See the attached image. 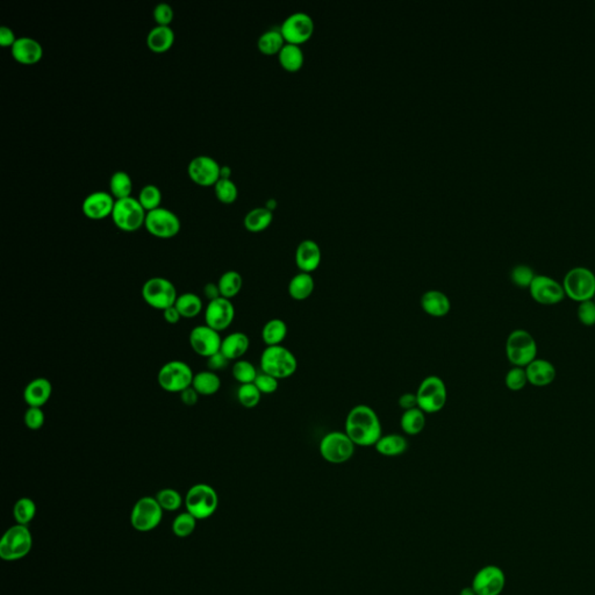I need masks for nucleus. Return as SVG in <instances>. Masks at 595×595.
Wrapping results in <instances>:
<instances>
[{"label": "nucleus", "instance_id": "aec40b11", "mask_svg": "<svg viewBox=\"0 0 595 595\" xmlns=\"http://www.w3.org/2000/svg\"><path fill=\"white\" fill-rule=\"evenodd\" d=\"M504 586V572L497 566H486L475 574L472 588L475 595H499Z\"/></svg>", "mask_w": 595, "mask_h": 595}, {"label": "nucleus", "instance_id": "1a4fd4ad", "mask_svg": "<svg viewBox=\"0 0 595 595\" xmlns=\"http://www.w3.org/2000/svg\"><path fill=\"white\" fill-rule=\"evenodd\" d=\"M32 546V534L27 525H13L1 539L0 558L6 562H17L25 558L31 553Z\"/></svg>", "mask_w": 595, "mask_h": 595}, {"label": "nucleus", "instance_id": "c85d7f7f", "mask_svg": "<svg viewBox=\"0 0 595 595\" xmlns=\"http://www.w3.org/2000/svg\"><path fill=\"white\" fill-rule=\"evenodd\" d=\"M315 289V280L312 273L299 272L289 280L287 292L296 301H303L313 294Z\"/></svg>", "mask_w": 595, "mask_h": 595}, {"label": "nucleus", "instance_id": "bb28decb", "mask_svg": "<svg viewBox=\"0 0 595 595\" xmlns=\"http://www.w3.org/2000/svg\"><path fill=\"white\" fill-rule=\"evenodd\" d=\"M175 39V32L170 26H155L149 31L145 42L152 53L162 54L173 48Z\"/></svg>", "mask_w": 595, "mask_h": 595}, {"label": "nucleus", "instance_id": "20e7f679", "mask_svg": "<svg viewBox=\"0 0 595 595\" xmlns=\"http://www.w3.org/2000/svg\"><path fill=\"white\" fill-rule=\"evenodd\" d=\"M193 378V370L187 362L173 360L161 367L157 374V383L163 391L180 395L192 386Z\"/></svg>", "mask_w": 595, "mask_h": 595}, {"label": "nucleus", "instance_id": "09e8293b", "mask_svg": "<svg viewBox=\"0 0 595 595\" xmlns=\"http://www.w3.org/2000/svg\"><path fill=\"white\" fill-rule=\"evenodd\" d=\"M46 415L40 407H29L24 415V423L31 430H40L45 426Z\"/></svg>", "mask_w": 595, "mask_h": 595}, {"label": "nucleus", "instance_id": "39448f33", "mask_svg": "<svg viewBox=\"0 0 595 595\" xmlns=\"http://www.w3.org/2000/svg\"><path fill=\"white\" fill-rule=\"evenodd\" d=\"M142 299L154 310H166L175 306L178 292L171 280L164 277H152L145 280L141 289Z\"/></svg>", "mask_w": 595, "mask_h": 595}, {"label": "nucleus", "instance_id": "4c0bfd02", "mask_svg": "<svg viewBox=\"0 0 595 595\" xmlns=\"http://www.w3.org/2000/svg\"><path fill=\"white\" fill-rule=\"evenodd\" d=\"M284 41L285 39L280 32V29H269L258 38V49L265 55H273L280 51L283 46L285 45Z\"/></svg>", "mask_w": 595, "mask_h": 595}, {"label": "nucleus", "instance_id": "f3484780", "mask_svg": "<svg viewBox=\"0 0 595 595\" xmlns=\"http://www.w3.org/2000/svg\"><path fill=\"white\" fill-rule=\"evenodd\" d=\"M529 291L532 299L544 306L558 305L566 296L563 284L546 275H536L535 279L532 280V285L529 287Z\"/></svg>", "mask_w": 595, "mask_h": 595}, {"label": "nucleus", "instance_id": "c03bdc74", "mask_svg": "<svg viewBox=\"0 0 595 595\" xmlns=\"http://www.w3.org/2000/svg\"><path fill=\"white\" fill-rule=\"evenodd\" d=\"M155 498L163 511H175L183 505V498L180 492L173 489H163L156 494Z\"/></svg>", "mask_w": 595, "mask_h": 595}, {"label": "nucleus", "instance_id": "37998d69", "mask_svg": "<svg viewBox=\"0 0 595 595\" xmlns=\"http://www.w3.org/2000/svg\"><path fill=\"white\" fill-rule=\"evenodd\" d=\"M215 197L222 204H232L237 199L239 190L230 178H220L214 185Z\"/></svg>", "mask_w": 595, "mask_h": 595}, {"label": "nucleus", "instance_id": "bf43d9fd", "mask_svg": "<svg viewBox=\"0 0 595 595\" xmlns=\"http://www.w3.org/2000/svg\"><path fill=\"white\" fill-rule=\"evenodd\" d=\"M203 292H204V296L207 298L208 301L218 299V298L221 296V294H220V289H219L218 283H207V284L204 286Z\"/></svg>", "mask_w": 595, "mask_h": 595}, {"label": "nucleus", "instance_id": "f8f14e48", "mask_svg": "<svg viewBox=\"0 0 595 595\" xmlns=\"http://www.w3.org/2000/svg\"><path fill=\"white\" fill-rule=\"evenodd\" d=\"M145 228L150 235L162 240H168L180 234L182 223L175 212L170 211L168 208L159 207L147 213Z\"/></svg>", "mask_w": 595, "mask_h": 595}, {"label": "nucleus", "instance_id": "6e6d98bb", "mask_svg": "<svg viewBox=\"0 0 595 595\" xmlns=\"http://www.w3.org/2000/svg\"><path fill=\"white\" fill-rule=\"evenodd\" d=\"M398 404L399 406H400V408L404 409V411L416 408V407H418V398H416V393L406 392L404 395H400Z\"/></svg>", "mask_w": 595, "mask_h": 595}, {"label": "nucleus", "instance_id": "13d9d810", "mask_svg": "<svg viewBox=\"0 0 595 595\" xmlns=\"http://www.w3.org/2000/svg\"><path fill=\"white\" fill-rule=\"evenodd\" d=\"M163 319L168 324H177L183 317L180 315V312L177 310L176 307H169L166 310H163Z\"/></svg>", "mask_w": 595, "mask_h": 595}, {"label": "nucleus", "instance_id": "c756f323", "mask_svg": "<svg viewBox=\"0 0 595 595\" xmlns=\"http://www.w3.org/2000/svg\"><path fill=\"white\" fill-rule=\"evenodd\" d=\"M289 333V327L285 321L278 317L267 321L262 328V340L267 347H275V345H283L285 341L286 336Z\"/></svg>", "mask_w": 595, "mask_h": 595}, {"label": "nucleus", "instance_id": "052dcab7", "mask_svg": "<svg viewBox=\"0 0 595 595\" xmlns=\"http://www.w3.org/2000/svg\"><path fill=\"white\" fill-rule=\"evenodd\" d=\"M461 595H475L473 588H465L461 591Z\"/></svg>", "mask_w": 595, "mask_h": 595}, {"label": "nucleus", "instance_id": "473e14b6", "mask_svg": "<svg viewBox=\"0 0 595 595\" xmlns=\"http://www.w3.org/2000/svg\"><path fill=\"white\" fill-rule=\"evenodd\" d=\"M219 289L222 298L232 300L240 294L244 287V278L240 272L229 270L220 276L218 280Z\"/></svg>", "mask_w": 595, "mask_h": 595}, {"label": "nucleus", "instance_id": "cd10ccee", "mask_svg": "<svg viewBox=\"0 0 595 595\" xmlns=\"http://www.w3.org/2000/svg\"><path fill=\"white\" fill-rule=\"evenodd\" d=\"M374 449L385 457H398L408 449V441L402 434H386L378 440Z\"/></svg>", "mask_w": 595, "mask_h": 595}, {"label": "nucleus", "instance_id": "4d7b16f0", "mask_svg": "<svg viewBox=\"0 0 595 595\" xmlns=\"http://www.w3.org/2000/svg\"><path fill=\"white\" fill-rule=\"evenodd\" d=\"M180 402H183V405L189 406V407H192V406L197 405L198 400H199V397L200 395H198V392L194 390L192 386L191 388H187L185 391L182 392L180 393Z\"/></svg>", "mask_w": 595, "mask_h": 595}, {"label": "nucleus", "instance_id": "f257e3e1", "mask_svg": "<svg viewBox=\"0 0 595 595\" xmlns=\"http://www.w3.org/2000/svg\"><path fill=\"white\" fill-rule=\"evenodd\" d=\"M344 431L356 447H374L383 436V427L377 412L370 406L356 405L345 418Z\"/></svg>", "mask_w": 595, "mask_h": 595}, {"label": "nucleus", "instance_id": "f704fd0d", "mask_svg": "<svg viewBox=\"0 0 595 595\" xmlns=\"http://www.w3.org/2000/svg\"><path fill=\"white\" fill-rule=\"evenodd\" d=\"M273 214L268 207H255L244 216V227L251 232H260L271 225Z\"/></svg>", "mask_w": 595, "mask_h": 595}, {"label": "nucleus", "instance_id": "8fccbe9b", "mask_svg": "<svg viewBox=\"0 0 595 595\" xmlns=\"http://www.w3.org/2000/svg\"><path fill=\"white\" fill-rule=\"evenodd\" d=\"M578 319L581 324L586 327H592L595 324V303L594 300H587L578 305Z\"/></svg>", "mask_w": 595, "mask_h": 595}, {"label": "nucleus", "instance_id": "5fc2aeb1", "mask_svg": "<svg viewBox=\"0 0 595 595\" xmlns=\"http://www.w3.org/2000/svg\"><path fill=\"white\" fill-rule=\"evenodd\" d=\"M18 38L15 36L13 29H10L8 26H1L0 27V46L3 48H12L17 42Z\"/></svg>", "mask_w": 595, "mask_h": 595}, {"label": "nucleus", "instance_id": "6e6552de", "mask_svg": "<svg viewBox=\"0 0 595 595\" xmlns=\"http://www.w3.org/2000/svg\"><path fill=\"white\" fill-rule=\"evenodd\" d=\"M562 284L565 296L576 303H580L594 299L595 273L589 269L585 267L571 269L564 277Z\"/></svg>", "mask_w": 595, "mask_h": 595}, {"label": "nucleus", "instance_id": "9b49d317", "mask_svg": "<svg viewBox=\"0 0 595 595\" xmlns=\"http://www.w3.org/2000/svg\"><path fill=\"white\" fill-rule=\"evenodd\" d=\"M185 506L197 520L211 518L218 509V493L207 484H196L187 491Z\"/></svg>", "mask_w": 595, "mask_h": 595}, {"label": "nucleus", "instance_id": "a211bd4d", "mask_svg": "<svg viewBox=\"0 0 595 595\" xmlns=\"http://www.w3.org/2000/svg\"><path fill=\"white\" fill-rule=\"evenodd\" d=\"M235 306L232 300L220 296L218 299L208 301L205 307V324L221 333L232 326L235 320Z\"/></svg>", "mask_w": 595, "mask_h": 595}, {"label": "nucleus", "instance_id": "680f3d73", "mask_svg": "<svg viewBox=\"0 0 595 595\" xmlns=\"http://www.w3.org/2000/svg\"><path fill=\"white\" fill-rule=\"evenodd\" d=\"M593 300H594V303H595V296H594V299H593Z\"/></svg>", "mask_w": 595, "mask_h": 595}, {"label": "nucleus", "instance_id": "72a5a7b5", "mask_svg": "<svg viewBox=\"0 0 595 595\" xmlns=\"http://www.w3.org/2000/svg\"><path fill=\"white\" fill-rule=\"evenodd\" d=\"M175 307L183 319H193L204 310V303L196 293L185 292L178 296Z\"/></svg>", "mask_w": 595, "mask_h": 595}, {"label": "nucleus", "instance_id": "603ef678", "mask_svg": "<svg viewBox=\"0 0 595 595\" xmlns=\"http://www.w3.org/2000/svg\"><path fill=\"white\" fill-rule=\"evenodd\" d=\"M152 17L155 20L156 26H170V24L173 22V17H175V12H173L171 5L161 3V4L156 5L154 12H152Z\"/></svg>", "mask_w": 595, "mask_h": 595}, {"label": "nucleus", "instance_id": "f03ea898", "mask_svg": "<svg viewBox=\"0 0 595 595\" xmlns=\"http://www.w3.org/2000/svg\"><path fill=\"white\" fill-rule=\"evenodd\" d=\"M262 372L270 374L278 381L294 376L298 370L296 355L284 345L267 347L260 360Z\"/></svg>", "mask_w": 595, "mask_h": 595}, {"label": "nucleus", "instance_id": "ddd939ff", "mask_svg": "<svg viewBox=\"0 0 595 595\" xmlns=\"http://www.w3.org/2000/svg\"><path fill=\"white\" fill-rule=\"evenodd\" d=\"M163 509L156 498L143 497L136 501L131 514V523L140 532H152L162 521Z\"/></svg>", "mask_w": 595, "mask_h": 595}, {"label": "nucleus", "instance_id": "423d86ee", "mask_svg": "<svg viewBox=\"0 0 595 595\" xmlns=\"http://www.w3.org/2000/svg\"><path fill=\"white\" fill-rule=\"evenodd\" d=\"M415 393L418 407L426 414L441 412L447 404V385L442 378L435 374L425 378Z\"/></svg>", "mask_w": 595, "mask_h": 595}, {"label": "nucleus", "instance_id": "b1692460", "mask_svg": "<svg viewBox=\"0 0 595 595\" xmlns=\"http://www.w3.org/2000/svg\"><path fill=\"white\" fill-rule=\"evenodd\" d=\"M53 395V385L49 379L38 377L29 381L24 390V400L29 407H40L47 405Z\"/></svg>", "mask_w": 595, "mask_h": 595}, {"label": "nucleus", "instance_id": "de8ad7c7", "mask_svg": "<svg viewBox=\"0 0 595 595\" xmlns=\"http://www.w3.org/2000/svg\"><path fill=\"white\" fill-rule=\"evenodd\" d=\"M535 277V272L528 265H516L511 272V282L521 289H529Z\"/></svg>", "mask_w": 595, "mask_h": 595}, {"label": "nucleus", "instance_id": "49530a36", "mask_svg": "<svg viewBox=\"0 0 595 595\" xmlns=\"http://www.w3.org/2000/svg\"><path fill=\"white\" fill-rule=\"evenodd\" d=\"M505 384L509 391L518 392L529 384L525 367H511L505 377Z\"/></svg>", "mask_w": 595, "mask_h": 595}, {"label": "nucleus", "instance_id": "4be33fe9", "mask_svg": "<svg viewBox=\"0 0 595 595\" xmlns=\"http://www.w3.org/2000/svg\"><path fill=\"white\" fill-rule=\"evenodd\" d=\"M12 56L18 63L24 65H34L39 63L43 57V47L38 40L22 36L18 38L15 46L11 48Z\"/></svg>", "mask_w": 595, "mask_h": 595}, {"label": "nucleus", "instance_id": "a878e982", "mask_svg": "<svg viewBox=\"0 0 595 595\" xmlns=\"http://www.w3.org/2000/svg\"><path fill=\"white\" fill-rule=\"evenodd\" d=\"M251 348V338L242 331H232L222 338L221 350L229 362L242 360Z\"/></svg>", "mask_w": 595, "mask_h": 595}, {"label": "nucleus", "instance_id": "7ed1b4c3", "mask_svg": "<svg viewBox=\"0 0 595 595\" xmlns=\"http://www.w3.org/2000/svg\"><path fill=\"white\" fill-rule=\"evenodd\" d=\"M537 342L528 331L515 329L508 335L506 356L513 367H525L537 358Z\"/></svg>", "mask_w": 595, "mask_h": 595}, {"label": "nucleus", "instance_id": "58836bf2", "mask_svg": "<svg viewBox=\"0 0 595 595\" xmlns=\"http://www.w3.org/2000/svg\"><path fill=\"white\" fill-rule=\"evenodd\" d=\"M232 374L240 385L253 384L257 377L258 371L249 360H239L232 364Z\"/></svg>", "mask_w": 595, "mask_h": 595}, {"label": "nucleus", "instance_id": "79ce46f5", "mask_svg": "<svg viewBox=\"0 0 595 595\" xmlns=\"http://www.w3.org/2000/svg\"><path fill=\"white\" fill-rule=\"evenodd\" d=\"M236 397H237L240 405L248 409L257 407L262 400V393L256 388L254 383L253 384L240 385V388H237Z\"/></svg>", "mask_w": 595, "mask_h": 595}, {"label": "nucleus", "instance_id": "7c9ffc66", "mask_svg": "<svg viewBox=\"0 0 595 595\" xmlns=\"http://www.w3.org/2000/svg\"><path fill=\"white\" fill-rule=\"evenodd\" d=\"M192 388L198 392V395L204 397H211L220 391L221 379L214 371L204 370L194 374Z\"/></svg>", "mask_w": 595, "mask_h": 595}, {"label": "nucleus", "instance_id": "864d4df0", "mask_svg": "<svg viewBox=\"0 0 595 595\" xmlns=\"http://www.w3.org/2000/svg\"><path fill=\"white\" fill-rule=\"evenodd\" d=\"M229 363L230 362L225 358V356L221 351L207 358L208 370L214 371V372L223 370V369L228 367Z\"/></svg>", "mask_w": 595, "mask_h": 595}, {"label": "nucleus", "instance_id": "2eb2a0df", "mask_svg": "<svg viewBox=\"0 0 595 595\" xmlns=\"http://www.w3.org/2000/svg\"><path fill=\"white\" fill-rule=\"evenodd\" d=\"M189 343L198 356L209 358L221 350L222 338L219 331L208 327L207 324H199L191 329Z\"/></svg>", "mask_w": 595, "mask_h": 595}, {"label": "nucleus", "instance_id": "c9c22d12", "mask_svg": "<svg viewBox=\"0 0 595 595\" xmlns=\"http://www.w3.org/2000/svg\"><path fill=\"white\" fill-rule=\"evenodd\" d=\"M278 55L279 62L286 70H299L300 68L303 65L305 56H303V49L300 48L299 45L285 43L279 51Z\"/></svg>", "mask_w": 595, "mask_h": 595}, {"label": "nucleus", "instance_id": "6ab92c4d", "mask_svg": "<svg viewBox=\"0 0 595 595\" xmlns=\"http://www.w3.org/2000/svg\"><path fill=\"white\" fill-rule=\"evenodd\" d=\"M116 199L105 191H95L88 194L81 204L83 214L90 220H102L112 216Z\"/></svg>", "mask_w": 595, "mask_h": 595}, {"label": "nucleus", "instance_id": "ea45409f", "mask_svg": "<svg viewBox=\"0 0 595 595\" xmlns=\"http://www.w3.org/2000/svg\"><path fill=\"white\" fill-rule=\"evenodd\" d=\"M138 200L140 201L142 207L145 208V212L148 213V212L161 207L162 192L159 190V187L148 184V185L142 187L140 193H138Z\"/></svg>", "mask_w": 595, "mask_h": 595}, {"label": "nucleus", "instance_id": "a18cd8bd", "mask_svg": "<svg viewBox=\"0 0 595 595\" xmlns=\"http://www.w3.org/2000/svg\"><path fill=\"white\" fill-rule=\"evenodd\" d=\"M197 527V518L189 511L178 515L173 523V532L178 537H187L192 535Z\"/></svg>", "mask_w": 595, "mask_h": 595}, {"label": "nucleus", "instance_id": "4468645a", "mask_svg": "<svg viewBox=\"0 0 595 595\" xmlns=\"http://www.w3.org/2000/svg\"><path fill=\"white\" fill-rule=\"evenodd\" d=\"M187 173L199 187H214L221 178V166L211 156H196L189 163Z\"/></svg>", "mask_w": 595, "mask_h": 595}, {"label": "nucleus", "instance_id": "2f4dec72", "mask_svg": "<svg viewBox=\"0 0 595 595\" xmlns=\"http://www.w3.org/2000/svg\"><path fill=\"white\" fill-rule=\"evenodd\" d=\"M426 413L421 411L419 407L416 408L404 411L400 418V428L406 435L416 436L422 433L426 427Z\"/></svg>", "mask_w": 595, "mask_h": 595}, {"label": "nucleus", "instance_id": "dca6fc26", "mask_svg": "<svg viewBox=\"0 0 595 595\" xmlns=\"http://www.w3.org/2000/svg\"><path fill=\"white\" fill-rule=\"evenodd\" d=\"M279 29L285 41L300 45L313 35L314 20L306 12H294L283 22Z\"/></svg>", "mask_w": 595, "mask_h": 595}, {"label": "nucleus", "instance_id": "0eeeda50", "mask_svg": "<svg viewBox=\"0 0 595 595\" xmlns=\"http://www.w3.org/2000/svg\"><path fill=\"white\" fill-rule=\"evenodd\" d=\"M147 212L142 207L138 198L128 197L116 200L112 220L116 228L122 232H134L145 227Z\"/></svg>", "mask_w": 595, "mask_h": 595}, {"label": "nucleus", "instance_id": "a19ab883", "mask_svg": "<svg viewBox=\"0 0 595 595\" xmlns=\"http://www.w3.org/2000/svg\"><path fill=\"white\" fill-rule=\"evenodd\" d=\"M17 525H27L33 521L36 515V505L29 498H22L15 502L13 508Z\"/></svg>", "mask_w": 595, "mask_h": 595}, {"label": "nucleus", "instance_id": "393cba45", "mask_svg": "<svg viewBox=\"0 0 595 595\" xmlns=\"http://www.w3.org/2000/svg\"><path fill=\"white\" fill-rule=\"evenodd\" d=\"M420 305L425 313L433 317H447L451 310L449 296L440 289H429L423 293Z\"/></svg>", "mask_w": 595, "mask_h": 595}, {"label": "nucleus", "instance_id": "9d476101", "mask_svg": "<svg viewBox=\"0 0 595 595\" xmlns=\"http://www.w3.org/2000/svg\"><path fill=\"white\" fill-rule=\"evenodd\" d=\"M356 445L345 431L334 430L326 434L320 441L321 457L331 464H344L355 454Z\"/></svg>", "mask_w": 595, "mask_h": 595}, {"label": "nucleus", "instance_id": "5701e85b", "mask_svg": "<svg viewBox=\"0 0 595 595\" xmlns=\"http://www.w3.org/2000/svg\"><path fill=\"white\" fill-rule=\"evenodd\" d=\"M525 374L528 378V383L535 388H546L553 384L557 377V370L549 360L543 358H536L525 367Z\"/></svg>", "mask_w": 595, "mask_h": 595}, {"label": "nucleus", "instance_id": "412c9836", "mask_svg": "<svg viewBox=\"0 0 595 595\" xmlns=\"http://www.w3.org/2000/svg\"><path fill=\"white\" fill-rule=\"evenodd\" d=\"M321 260H322V253L317 242L306 239L298 244L296 251V263L300 272L313 273L320 267Z\"/></svg>", "mask_w": 595, "mask_h": 595}, {"label": "nucleus", "instance_id": "e433bc0d", "mask_svg": "<svg viewBox=\"0 0 595 595\" xmlns=\"http://www.w3.org/2000/svg\"><path fill=\"white\" fill-rule=\"evenodd\" d=\"M133 180L126 171H116L109 178V193L116 200L132 197Z\"/></svg>", "mask_w": 595, "mask_h": 595}, {"label": "nucleus", "instance_id": "3c124183", "mask_svg": "<svg viewBox=\"0 0 595 595\" xmlns=\"http://www.w3.org/2000/svg\"><path fill=\"white\" fill-rule=\"evenodd\" d=\"M254 384L260 390L262 395H272L277 392L279 388V381L272 377L270 374L264 372H258L257 377L255 379Z\"/></svg>", "mask_w": 595, "mask_h": 595}]
</instances>
